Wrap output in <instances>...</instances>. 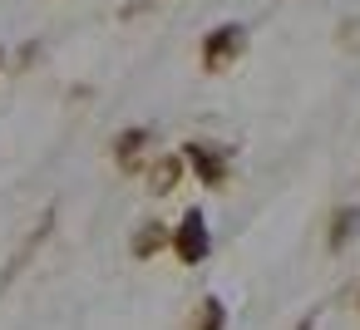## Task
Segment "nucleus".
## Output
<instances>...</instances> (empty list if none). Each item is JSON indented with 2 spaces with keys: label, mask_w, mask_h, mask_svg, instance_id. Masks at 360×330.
I'll list each match as a JSON object with an SVG mask.
<instances>
[{
  "label": "nucleus",
  "mask_w": 360,
  "mask_h": 330,
  "mask_svg": "<svg viewBox=\"0 0 360 330\" xmlns=\"http://www.w3.org/2000/svg\"><path fill=\"white\" fill-rule=\"evenodd\" d=\"M207 246H212V237H207V217H202L198 207L183 212V222H178V232H173V251H178V261L198 266V261L207 256Z\"/></svg>",
  "instance_id": "nucleus-1"
},
{
  "label": "nucleus",
  "mask_w": 360,
  "mask_h": 330,
  "mask_svg": "<svg viewBox=\"0 0 360 330\" xmlns=\"http://www.w3.org/2000/svg\"><path fill=\"white\" fill-rule=\"evenodd\" d=\"M237 50H242V30H237V25H222V30H212V35H207V45H202V60H207L212 70H222V65H227Z\"/></svg>",
  "instance_id": "nucleus-2"
},
{
  "label": "nucleus",
  "mask_w": 360,
  "mask_h": 330,
  "mask_svg": "<svg viewBox=\"0 0 360 330\" xmlns=\"http://www.w3.org/2000/svg\"><path fill=\"white\" fill-rule=\"evenodd\" d=\"M188 163L202 173V183H222V173H227V163H222V153H212V148H202V143H188Z\"/></svg>",
  "instance_id": "nucleus-3"
},
{
  "label": "nucleus",
  "mask_w": 360,
  "mask_h": 330,
  "mask_svg": "<svg viewBox=\"0 0 360 330\" xmlns=\"http://www.w3.org/2000/svg\"><path fill=\"white\" fill-rule=\"evenodd\" d=\"M163 242H168V232L153 222V227H143V232L134 237V256H148V251H153V246H163Z\"/></svg>",
  "instance_id": "nucleus-4"
},
{
  "label": "nucleus",
  "mask_w": 360,
  "mask_h": 330,
  "mask_svg": "<svg viewBox=\"0 0 360 330\" xmlns=\"http://www.w3.org/2000/svg\"><path fill=\"white\" fill-rule=\"evenodd\" d=\"M222 320H227L222 301H217V296H207V301H202V320H198L193 330H222Z\"/></svg>",
  "instance_id": "nucleus-5"
},
{
  "label": "nucleus",
  "mask_w": 360,
  "mask_h": 330,
  "mask_svg": "<svg viewBox=\"0 0 360 330\" xmlns=\"http://www.w3.org/2000/svg\"><path fill=\"white\" fill-rule=\"evenodd\" d=\"M355 227H360V212H350V207H345V212H340V222H335V232H330V246H345V237H350Z\"/></svg>",
  "instance_id": "nucleus-6"
},
{
  "label": "nucleus",
  "mask_w": 360,
  "mask_h": 330,
  "mask_svg": "<svg viewBox=\"0 0 360 330\" xmlns=\"http://www.w3.org/2000/svg\"><path fill=\"white\" fill-rule=\"evenodd\" d=\"M173 183H178V158H168V163L153 168V187H158V192H168Z\"/></svg>",
  "instance_id": "nucleus-7"
},
{
  "label": "nucleus",
  "mask_w": 360,
  "mask_h": 330,
  "mask_svg": "<svg viewBox=\"0 0 360 330\" xmlns=\"http://www.w3.org/2000/svg\"><path fill=\"white\" fill-rule=\"evenodd\" d=\"M143 138H148V133H139V128H134V133H124V143H119V158H124V163H134V153L143 148Z\"/></svg>",
  "instance_id": "nucleus-8"
}]
</instances>
